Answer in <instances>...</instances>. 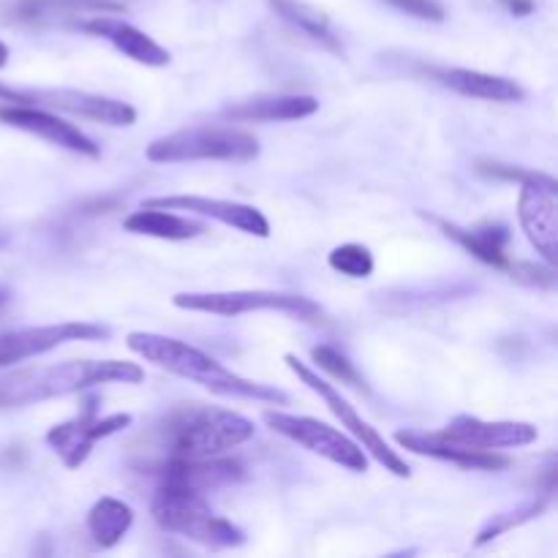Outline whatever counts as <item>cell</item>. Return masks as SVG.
<instances>
[{"label": "cell", "mask_w": 558, "mask_h": 558, "mask_svg": "<svg viewBox=\"0 0 558 558\" xmlns=\"http://www.w3.org/2000/svg\"><path fill=\"white\" fill-rule=\"evenodd\" d=\"M129 349L140 354L142 360H147V363L158 365V368L169 371V374L180 376V379H189L194 385L205 387L213 396L248 398V401L278 403V407H287L289 403L287 392H281L278 387L245 379V376L223 368L216 357L205 354L202 349L178 341V338L156 336V332H131Z\"/></svg>", "instance_id": "obj_1"}, {"label": "cell", "mask_w": 558, "mask_h": 558, "mask_svg": "<svg viewBox=\"0 0 558 558\" xmlns=\"http://www.w3.org/2000/svg\"><path fill=\"white\" fill-rule=\"evenodd\" d=\"M145 371L125 360H69V363L27 368L0 379V409H20L31 403L63 398L98 385H140Z\"/></svg>", "instance_id": "obj_2"}, {"label": "cell", "mask_w": 558, "mask_h": 558, "mask_svg": "<svg viewBox=\"0 0 558 558\" xmlns=\"http://www.w3.org/2000/svg\"><path fill=\"white\" fill-rule=\"evenodd\" d=\"M163 436L169 441V458H213L245 445L254 436V423L229 409L194 403L169 414Z\"/></svg>", "instance_id": "obj_3"}, {"label": "cell", "mask_w": 558, "mask_h": 558, "mask_svg": "<svg viewBox=\"0 0 558 558\" xmlns=\"http://www.w3.org/2000/svg\"><path fill=\"white\" fill-rule=\"evenodd\" d=\"M153 518L163 532L183 534L185 539H194L207 548H238L245 543L243 529L213 515L205 494L196 490L161 485L153 499Z\"/></svg>", "instance_id": "obj_4"}, {"label": "cell", "mask_w": 558, "mask_h": 558, "mask_svg": "<svg viewBox=\"0 0 558 558\" xmlns=\"http://www.w3.org/2000/svg\"><path fill=\"white\" fill-rule=\"evenodd\" d=\"M145 156L156 163L174 161H254L259 156V142L254 134L240 129H216V125H196V129L174 131L150 142Z\"/></svg>", "instance_id": "obj_5"}, {"label": "cell", "mask_w": 558, "mask_h": 558, "mask_svg": "<svg viewBox=\"0 0 558 558\" xmlns=\"http://www.w3.org/2000/svg\"><path fill=\"white\" fill-rule=\"evenodd\" d=\"M172 303L183 311L213 316H243L256 311H281V314L298 316V319L316 322L325 316V311L308 298L283 292H183L174 294Z\"/></svg>", "instance_id": "obj_6"}, {"label": "cell", "mask_w": 558, "mask_h": 558, "mask_svg": "<svg viewBox=\"0 0 558 558\" xmlns=\"http://www.w3.org/2000/svg\"><path fill=\"white\" fill-rule=\"evenodd\" d=\"M283 360H287L289 371H292V374L298 376V379L303 381L308 390H314L316 396L327 403V409H330V412L341 420L343 428H349V434L360 441V447H363V450H368L371 456H374L376 461L387 469V472L396 474V477H412V466H409V463L403 461L396 450H390V445L385 441V436H381L376 428H371V425L360 417L357 409H354L352 403H349L347 398H343L341 392L330 385V381L319 379V374H316L314 368H308L303 360L294 357V354H287Z\"/></svg>", "instance_id": "obj_7"}, {"label": "cell", "mask_w": 558, "mask_h": 558, "mask_svg": "<svg viewBox=\"0 0 558 558\" xmlns=\"http://www.w3.org/2000/svg\"><path fill=\"white\" fill-rule=\"evenodd\" d=\"M265 423L270 425L276 434L287 436L294 445L305 447L314 456L325 458V461L338 463V466L349 469L354 474L368 472V456L357 441L343 436L341 430L330 428V425L319 423L314 417H300V414L287 412H265Z\"/></svg>", "instance_id": "obj_8"}, {"label": "cell", "mask_w": 558, "mask_h": 558, "mask_svg": "<svg viewBox=\"0 0 558 558\" xmlns=\"http://www.w3.org/2000/svg\"><path fill=\"white\" fill-rule=\"evenodd\" d=\"M558 183L550 174L537 172L521 183L518 218L526 232L529 243L550 267L558 259Z\"/></svg>", "instance_id": "obj_9"}, {"label": "cell", "mask_w": 558, "mask_h": 558, "mask_svg": "<svg viewBox=\"0 0 558 558\" xmlns=\"http://www.w3.org/2000/svg\"><path fill=\"white\" fill-rule=\"evenodd\" d=\"M131 423H134L131 414H109V417H98L96 403H87L85 412L76 414L74 420L49 428L47 445L52 447V452L63 461L65 469H80L82 463L87 461L93 447H96V441L131 428Z\"/></svg>", "instance_id": "obj_10"}, {"label": "cell", "mask_w": 558, "mask_h": 558, "mask_svg": "<svg viewBox=\"0 0 558 558\" xmlns=\"http://www.w3.org/2000/svg\"><path fill=\"white\" fill-rule=\"evenodd\" d=\"M109 338V327L90 322H63V325L25 327V330L3 332L0 336V368L38 357L71 341H101Z\"/></svg>", "instance_id": "obj_11"}, {"label": "cell", "mask_w": 558, "mask_h": 558, "mask_svg": "<svg viewBox=\"0 0 558 558\" xmlns=\"http://www.w3.org/2000/svg\"><path fill=\"white\" fill-rule=\"evenodd\" d=\"M0 123L27 131V134L38 136V140H47L52 145L63 147V150L80 153V156H101L98 145L85 131L76 129L74 123H65L63 118H58V114L44 107H33V104H5V107H0Z\"/></svg>", "instance_id": "obj_12"}, {"label": "cell", "mask_w": 558, "mask_h": 558, "mask_svg": "<svg viewBox=\"0 0 558 558\" xmlns=\"http://www.w3.org/2000/svg\"><path fill=\"white\" fill-rule=\"evenodd\" d=\"M142 207H161V210H185L196 213V216L213 218L227 227L238 229L243 234H254V238H270V223L262 216L256 207L240 205V202L227 199H207V196H153V199L142 202Z\"/></svg>", "instance_id": "obj_13"}, {"label": "cell", "mask_w": 558, "mask_h": 558, "mask_svg": "<svg viewBox=\"0 0 558 558\" xmlns=\"http://www.w3.org/2000/svg\"><path fill=\"white\" fill-rule=\"evenodd\" d=\"M439 434L447 441L474 447V450H505V447H526L537 441V428L532 423H512V420L488 423V420L469 417V414L456 417Z\"/></svg>", "instance_id": "obj_14"}, {"label": "cell", "mask_w": 558, "mask_h": 558, "mask_svg": "<svg viewBox=\"0 0 558 558\" xmlns=\"http://www.w3.org/2000/svg\"><path fill=\"white\" fill-rule=\"evenodd\" d=\"M243 480V466L227 458H169L161 469V485L169 488L196 490V494H210V490L227 488Z\"/></svg>", "instance_id": "obj_15"}, {"label": "cell", "mask_w": 558, "mask_h": 558, "mask_svg": "<svg viewBox=\"0 0 558 558\" xmlns=\"http://www.w3.org/2000/svg\"><path fill=\"white\" fill-rule=\"evenodd\" d=\"M36 96V107L58 109V112L76 114V118L96 120V123L107 125H134L136 109L125 101H114V98L96 96V93L85 90H33Z\"/></svg>", "instance_id": "obj_16"}, {"label": "cell", "mask_w": 558, "mask_h": 558, "mask_svg": "<svg viewBox=\"0 0 558 558\" xmlns=\"http://www.w3.org/2000/svg\"><path fill=\"white\" fill-rule=\"evenodd\" d=\"M396 441L403 450H412L417 456L439 458V461L458 463L463 469H477V472H499L510 463L507 458L496 456L494 450H474V447L447 441L439 430H398Z\"/></svg>", "instance_id": "obj_17"}, {"label": "cell", "mask_w": 558, "mask_h": 558, "mask_svg": "<svg viewBox=\"0 0 558 558\" xmlns=\"http://www.w3.org/2000/svg\"><path fill=\"white\" fill-rule=\"evenodd\" d=\"M118 11H123V3L118 0H11L0 5V22L47 25L74 14H118Z\"/></svg>", "instance_id": "obj_18"}, {"label": "cell", "mask_w": 558, "mask_h": 558, "mask_svg": "<svg viewBox=\"0 0 558 558\" xmlns=\"http://www.w3.org/2000/svg\"><path fill=\"white\" fill-rule=\"evenodd\" d=\"M82 31L93 33V36H101L112 44L118 52H123L125 58H131L134 63L150 65V69H161V65H169L172 54L161 47V44L153 41L147 33H142L140 27L129 25L123 20H112V16H101L96 20L80 22Z\"/></svg>", "instance_id": "obj_19"}, {"label": "cell", "mask_w": 558, "mask_h": 558, "mask_svg": "<svg viewBox=\"0 0 558 558\" xmlns=\"http://www.w3.org/2000/svg\"><path fill=\"white\" fill-rule=\"evenodd\" d=\"M319 109L314 96H256L223 107V118L232 123H278V120H303Z\"/></svg>", "instance_id": "obj_20"}, {"label": "cell", "mask_w": 558, "mask_h": 558, "mask_svg": "<svg viewBox=\"0 0 558 558\" xmlns=\"http://www.w3.org/2000/svg\"><path fill=\"white\" fill-rule=\"evenodd\" d=\"M434 223H439L441 232L450 240H456L461 248H466L474 259L485 262L490 267H499L507 270L510 267V256H507V243H510V229L505 223H483L477 229H463L458 223L441 221V218H430Z\"/></svg>", "instance_id": "obj_21"}, {"label": "cell", "mask_w": 558, "mask_h": 558, "mask_svg": "<svg viewBox=\"0 0 558 558\" xmlns=\"http://www.w3.org/2000/svg\"><path fill=\"white\" fill-rule=\"evenodd\" d=\"M441 85H447L450 90L461 93L469 98H483V101H521L526 96L521 85L515 80H507V76L485 74V71H472V69H447L439 71Z\"/></svg>", "instance_id": "obj_22"}, {"label": "cell", "mask_w": 558, "mask_h": 558, "mask_svg": "<svg viewBox=\"0 0 558 558\" xmlns=\"http://www.w3.org/2000/svg\"><path fill=\"white\" fill-rule=\"evenodd\" d=\"M123 227L125 232L145 234V238L158 240H191L205 232V227L199 221H189V218L161 210V207H142V210L131 213L123 221Z\"/></svg>", "instance_id": "obj_23"}, {"label": "cell", "mask_w": 558, "mask_h": 558, "mask_svg": "<svg viewBox=\"0 0 558 558\" xmlns=\"http://www.w3.org/2000/svg\"><path fill=\"white\" fill-rule=\"evenodd\" d=\"M134 526V510L125 501L104 496L87 512V532L98 548H114Z\"/></svg>", "instance_id": "obj_24"}, {"label": "cell", "mask_w": 558, "mask_h": 558, "mask_svg": "<svg viewBox=\"0 0 558 558\" xmlns=\"http://www.w3.org/2000/svg\"><path fill=\"white\" fill-rule=\"evenodd\" d=\"M270 5L283 22H289L292 27L303 31L305 36H311L314 41H319L322 47H327L330 52L343 54V47H341V41H338L336 33H332L330 22H327V16L322 14V11H316L314 5L300 3V0H270Z\"/></svg>", "instance_id": "obj_25"}, {"label": "cell", "mask_w": 558, "mask_h": 558, "mask_svg": "<svg viewBox=\"0 0 558 558\" xmlns=\"http://www.w3.org/2000/svg\"><path fill=\"white\" fill-rule=\"evenodd\" d=\"M554 490H556V485H545V490H539L534 499L523 501V505L515 507V510L499 512V515L490 518V521L480 529L474 545H477V548H483V545H488L490 539H496L499 534L510 532V529H515V526H523V523H529V521H534V518L543 515V512L550 507V501H554Z\"/></svg>", "instance_id": "obj_26"}, {"label": "cell", "mask_w": 558, "mask_h": 558, "mask_svg": "<svg viewBox=\"0 0 558 558\" xmlns=\"http://www.w3.org/2000/svg\"><path fill=\"white\" fill-rule=\"evenodd\" d=\"M311 357H314V363L319 365L325 374H330L332 379H338L341 385L354 387V390L360 392H368V385H365V379L360 376V371L354 368V365L349 363L347 354L338 352L336 347H316L314 352H311Z\"/></svg>", "instance_id": "obj_27"}, {"label": "cell", "mask_w": 558, "mask_h": 558, "mask_svg": "<svg viewBox=\"0 0 558 558\" xmlns=\"http://www.w3.org/2000/svg\"><path fill=\"white\" fill-rule=\"evenodd\" d=\"M327 262H330L332 270L349 278H368L374 272V254L360 243L338 245L330 251Z\"/></svg>", "instance_id": "obj_28"}, {"label": "cell", "mask_w": 558, "mask_h": 558, "mask_svg": "<svg viewBox=\"0 0 558 558\" xmlns=\"http://www.w3.org/2000/svg\"><path fill=\"white\" fill-rule=\"evenodd\" d=\"M512 281L518 283H526V287H554L556 283V272L554 267H539L534 262H510L507 267Z\"/></svg>", "instance_id": "obj_29"}, {"label": "cell", "mask_w": 558, "mask_h": 558, "mask_svg": "<svg viewBox=\"0 0 558 558\" xmlns=\"http://www.w3.org/2000/svg\"><path fill=\"white\" fill-rule=\"evenodd\" d=\"M392 9L403 11L409 16H417L425 22H445V5L439 0H385Z\"/></svg>", "instance_id": "obj_30"}, {"label": "cell", "mask_w": 558, "mask_h": 558, "mask_svg": "<svg viewBox=\"0 0 558 558\" xmlns=\"http://www.w3.org/2000/svg\"><path fill=\"white\" fill-rule=\"evenodd\" d=\"M0 101H5V104H33V107H36V96H33V90H14V87L3 85V82H0Z\"/></svg>", "instance_id": "obj_31"}, {"label": "cell", "mask_w": 558, "mask_h": 558, "mask_svg": "<svg viewBox=\"0 0 558 558\" xmlns=\"http://www.w3.org/2000/svg\"><path fill=\"white\" fill-rule=\"evenodd\" d=\"M499 3L515 16H529L534 11V0H499Z\"/></svg>", "instance_id": "obj_32"}, {"label": "cell", "mask_w": 558, "mask_h": 558, "mask_svg": "<svg viewBox=\"0 0 558 558\" xmlns=\"http://www.w3.org/2000/svg\"><path fill=\"white\" fill-rule=\"evenodd\" d=\"M5 63H9V47L0 41V69H5Z\"/></svg>", "instance_id": "obj_33"}, {"label": "cell", "mask_w": 558, "mask_h": 558, "mask_svg": "<svg viewBox=\"0 0 558 558\" xmlns=\"http://www.w3.org/2000/svg\"><path fill=\"white\" fill-rule=\"evenodd\" d=\"M11 300V289L9 287H0V308Z\"/></svg>", "instance_id": "obj_34"}]
</instances>
